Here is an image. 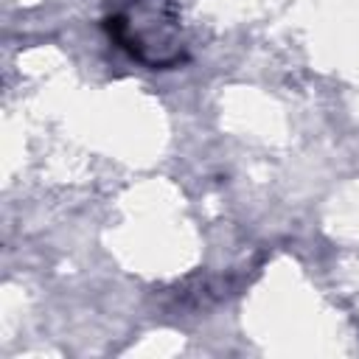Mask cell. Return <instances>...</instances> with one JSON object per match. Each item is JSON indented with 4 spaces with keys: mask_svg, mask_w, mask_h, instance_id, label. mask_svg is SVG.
Here are the masks:
<instances>
[{
    "mask_svg": "<svg viewBox=\"0 0 359 359\" xmlns=\"http://www.w3.org/2000/svg\"><path fill=\"white\" fill-rule=\"evenodd\" d=\"M174 28H177L174 20H165L160 11H154L149 3L140 0L107 17L109 36L123 50H129L132 59L154 70L182 62V48H177Z\"/></svg>",
    "mask_w": 359,
    "mask_h": 359,
    "instance_id": "cell-1",
    "label": "cell"
}]
</instances>
